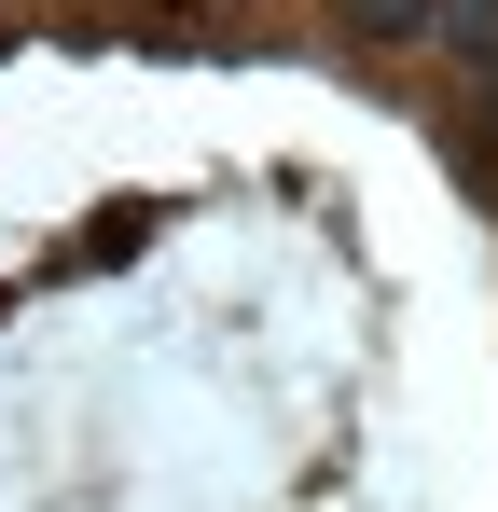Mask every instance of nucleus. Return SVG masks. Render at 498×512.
Segmentation results:
<instances>
[{
	"label": "nucleus",
	"instance_id": "obj_1",
	"mask_svg": "<svg viewBox=\"0 0 498 512\" xmlns=\"http://www.w3.org/2000/svg\"><path fill=\"white\" fill-rule=\"evenodd\" d=\"M429 28H443L471 70H498V0H429Z\"/></svg>",
	"mask_w": 498,
	"mask_h": 512
},
{
	"label": "nucleus",
	"instance_id": "obj_2",
	"mask_svg": "<svg viewBox=\"0 0 498 512\" xmlns=\"http://www.w3.org/2000/svg\"><path fill=\"white\" fill-rule=\"evenodd\" d=\"M360 42H429V0H346Z\"/></svg>",
	"mask_w": 498,
	"mask_h": 512
}]
</instances>
